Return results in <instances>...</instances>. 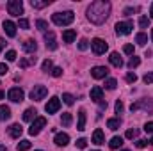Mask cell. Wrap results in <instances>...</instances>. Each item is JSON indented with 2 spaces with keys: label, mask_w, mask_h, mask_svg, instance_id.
I'll return each instance as SVG.
<instances>
[{
  "label": "cell",
  "mask_w": 153,
  "mask_h": 151,
  "mask_svg": "<svg viewBox=\"0 0 153 151\" xmlns=\"http://www.w3.org/2000/svg\"><path fill=\"white\" fill-rule=\"evenodd\" d=\"M5 59H7L9 62H13V61H16V52H14V50H9V52L5 53Z\"/></svg>",
  "instance_id": "f35d334b"
},
{
  "label": "cell",
  "mask_w": 153,
  "mask_h": 151,
  "mask_svg": "<svg viewBox=\"0 0 153 151\" xmlns=\"http://www.w3.org/2000/svg\"><path fill=\"white\" fill-rule=\"evenodd\" d=\"M50 4V0H45V2H39V0H32L30 2V5L34 7V9H43V7H46Z\"/></svg>",
  "instance_id": "f1b7e54d"
},
{
  "label": "cell",
  "mask_w": 153,
  "mask_h": 151,
  "mask_svg": "<svg viewBox=\"0 0 153 151\" xmlns=\"http://www.w3.org/2000/svg\"><path fill=\"white\" fill-rule=\"evenodd\" d=\"M62 101H64L66 105H70V107H71V105L75 103V98H73V94H70V93H64V94H62Z\"/></svg>",
  "instance_id": "4dcf8cb0"
},
{
  "label": "cell",
  "mask_w": 153,
  "mask_h": 151,
  "mask_svg": "<svg viewBox=\"0 0 153 151\" xmlns=\"http://www.w3.org/2000/svg\"><path fill=\"white\" fill-rule=\"evenodd\" d=\"M11 117V109L7 105H0V121H7Z\"/></svg>",
  "instance_id": "7402d4cb"
},
{
  "label": "cell",
  "mask_w": 153,
  "mask_h": 151,
  "mask_svg": "<svg viewBox=\"0 0 153 151\" xmlns=\"http://www.w3.org/2000/svg\"><path fill=\"white\" fill-rule=\"evenodd\" d=\"M139 109L153 110V101L152 100H148V98H143V100H139V101H135V103L130 105V110H132V112H135V110H139Z\"/></svg>",
  "instance_id": "52a82bcc"
},
{
  "label": "cell",
  "mask_w": 153,
  "mask_h": 151,
  "mask_svg": "<svg viewBox=\"0 0 153 151\" xmlns=\"http://www.w3.org/2000/svg\"><path fill=\"white\" fill-rule=\"evenodd\" d=\"M111 14V4L107 0H96L87 7V18L94 25H102Z\"/></svg>",
  "instance_id": "6da1fadb"
},
{
  "label": "cell",
  "mask_w": 153,
  "mask_h": 151,
  "mask_svg": "<svg viewBox=\"0 0 153 151\" xmlns=\"http://www.w3.org/2000/svg\"><path fill=\"white\" fill-rule=\"evenodd\" d=\"M139 64H141V59H139V57H135V55H132V57H130V61H128V68H130V70H134V68H137Z\"/></svg>",
  "instance_id": "f546056e"
},
{
  "label": "cell",
  "mask_w": 153,
  "mask_h": 151,
  "mask_svg": "<svg viewBox=\"0 0 153 151\" xmlns=\"http://www.w3.org/2000/svg\"><path fill=\"white\" fill-rule=\"evenodd\" d=\"M61 123H62V126H70V124H71V114L64 112L62 117H61Z\"/></svg>",
  "instance_id": "1f68e13d"
},
{
  "label": "cell",
  "mask_w": 153,
  "mask_h": 151,
  "mask_svg": "<svg viewBox=\"0 0 153 151\" xmlns=\"http://www.w3.org/2000/svg\"><path fill=\"white\" fill-rule=\"evenodd\" d=\"M121 151H130V150H121Z\"/></svg>",
  "instance_id": "91938a15"
},
{
  "label": "cell",
  "mask_w": 153,
  "mask_h": 151,
  "mask_svg": "<svg viewBox=\"0 0 153 151\" xmlns=\"http://www.w3.org/2000/svg\"><path fill=\"white\" fill-rule=\"evenodd\" d=\"M7 133H9L13 139H20V135L23 133V128H22V124L14 123V124H11V126L7 128Z\"/></svg>",
  "instance_id": "4fadbf2b"
},
{
  "label": "cell",
  "mask_w": 153,
  "mask_h": 151,
  "mask_svg": "<svg viewBox=\"0 0 153 151\" xmlns=\"http://www.w3.org/2000/svg\"><path fill=\"white\" fill-rule=\"evenodd\" d=\"M150 144H152V146H153V137H152V139H150Z\"/></svg>",
  "instance_id": "6f0895ef"
},
{
  "label": "cell",
  "mask_w": 153,
  "mask_h": 151,
  "mask_svg": "<svg viewBox=\"0 0 153 151\" xmlns=\"http://www.w3.org/2000/svg\"><path fill=\"white\" fill-rule=\"evenodd\" d=\"M36 151H41V150H36Z\"/></svg>",
  "instance_id": "94428289"
},
{
  "label": "cell",
  "mask_w": 153,
  "mask_h": 151,
  "mask_svg": "<svg viewBox=\"0 0 153 151\" xmlns=\"http://www.w3.org/2000/svg\"><path fill=\"white\" fill-rule=\"evenodd\" d=\"M30 146H32V144H30V141L23 139V141H20V142H18V146H16V148H18V151H29V150H30Z\"/></svg>",
  "instance_id": "d4e9b609"
},
{
  "label": "cell",
  "mask_w": 153,
  "mask_h": 151,
  "mask_svg": "<svg viewBox=\"0 0 153 151\" xmlns=\"http://www.w3.org/2000/svg\"><path fill=\"white\" fill-rule=\"evenodd\" d=\"M121 144H123V137H112L111 139V142H109V148L111 150H117V148H121Z\"/></svg>",
  "instance_id": "603a6c76"
},
{
  "label": "cell",
  "mask_w": 153,
  "mask_h": 151,
  "mask_svg": "<svg viewBox=\"0 0 153 151\" xmlns=\"http://www.w3.org/2000/svg\"><path fill=\"white\" fill-rule=\"evenodd\" d=\"M143 80H144V84H153V73H146L143 76Z\"/></svg>",
  "instance_id": "f6af8a7d"
},
{
  "label": "cell",
  "mask_w": 153,
  "mask_h": 151,
  "mask_svg": "<svg viewBox=\"0 0 153 151\" xmlns=\"http://www.w3.org/2000/svg\"><path fill=\"white\" fill-rule=\"evenodd\" d=\"M87 48H89V41H87L85 38H82L80 41H78V50L84 52V50H87Z\"/></svg>",
  "instance_id": "8d00e7d4"
},
{
  "label": "cell",
  "mask_w": 153,
  "mask_h": 151,
  "mask_svg": "<svg viewBox=\"0 0 153 151\" xmlns=\"http://www.w3.org/2000/svg\"><path fill=\"white\" fill-rule=\"evenodd\" d=\"M123 109H125V107H123V101L117 100V101H116V114H121L123 112Z\"/></svg>",
  "instance_id": "7dc6e473"
},
{
  "label": "cell",
  "mask_w": 153,
  "mask_h": 151,
  "mask_svg": "<svg viewBox=\"0 0 153 151\" xmlns=\"http://www.w3.org/2000/svg\"><path fill=\"white\" fill-rule=\"evenodd\" d=\"M150 14H152L150 18H152V20H153V4H152V7H150Z\"/></svg>",
  "instance_id": "f5cc1de1"
},
{
  "label": "cell",
  "mask_w": 153,
  "mask_h": 151,
  "mask_svg": "<svg viewBox=\"0 0 153 151\" xmlns=\"http://www.w3.org/2000/svg\"><path fill=\"white\" fill-rule=\"evenodd\" d=\"M144 132H146V133H153V121H150V123L144 124Z\"/></svg>",
  "instance_id": "bcb514c9"
},
{
  "label": "cell",
  "mask_w": 153,
  "mask_h": 151,
  "mask_svg": "<svg viewBox=\"0 0 153 151\" xmlns=\"http://www.w3.org/2000/svg\"><path fill=\"white\" fill-rule=\"evenodd\" d=\"M91 75H93V78H105L109 75V70L105 66H94L91 70Z\"/></svg>",
  "instance_id": "5bb4252c"
},
{
  "label": "cell",
  "mask_w": 153,
  "mask_h": 151,
  "mask_svg": "<svg viewBox=\"0 0 153 151\" xmlns=\"http://www.w3.org/2000/svg\"><path fill=\"white\" fill-rule=\"evenodd\" d=\"M135 11H137V7H126V9L123 11V14H125V16H132Z\"/></svg>",
  "instance_id": "b9f144b4"
},
{
  "label": "cell",
  "mask_w": 153,
  "mask_h": 151,
  "mask_svg": "<svg viewBox=\"0 0 153 151\" xmlns=\"http://www.w3.org/2000/svg\"><path fill=\"white\" fill-rule=\"evenodd\" d=\"M59 109H61V100H59L57 96L50 98V100H48V103H46V107H45L46 114H55Z\"/></svg>",
  "instance_id": "30bf717a"
},
{
  "label": "cell",
  "mask_w": 153,
  "mask_h": 151,
  "mask_svg": "<svg viewBox=\"0 0 153 151\" xmlns=\"http://www.w3.org/2000/svg\"><path fill=\"white\" fill-rule=\"evenodd\" d=\"M45 124H46V119H45V117H36V119L32 121L30 128H29V133H30V135H38L39 132L45 128Z\"/></svg>",
  "instance_id": "9c48e42d"
},
{
  "label": "cell",
  "mask_w": 153,
  "mask_h": 151,
  "mask_svg": "<svg viewBox=\"0 0 153 151\" xmlns=\"http://www.w3.org/2000/svg\"><path fill=\"white\" fill-rule=\"evenodd\" d=\"M139 27L141 29H148L150 27V18L148 16H141L139 18Z\"/></svg>",
  "instance_id": "d6a6232c"
},
{
  "label": "cell",
  "mask_w": 153,
  "mask_h": 151,
  "mask_svg": "<svg viewBox=\"0 0 153 151\" xmlns=\"http://www.w3.org/2000/svg\"><path fill=\"white\" fill-rule=\"evenodd\" d=\"M23 50H25L27 53H36V50H38L36 41H34V39H27V41L23 43Z\"/></svg>",
  "instance_id": "ac0fdd59"
},
{
  "label": "cell",
  "mask_w": 153,
  "mask_h": 151,
  "mask_svg": "<svg viewBox=\"0 0 153 151\" xmlns=\"http://www.w3.org/2000/svg\"><path fill=\"white\" fill-rule=\"evenodd\" d=\"M36 114H38L36 109H27V110L23 112V121H34V119H36Z\"/></svg>",
  "instance_id": "cb8c5ba5"
},
{
  "label": "cell",
  "mask_w": 153,
  "mask_h": 151,
  "mask_svg": "<svg viewBox=\"0 0 153 151\" xmlns=\"http://www.w3.org/2000/svg\"><path fill=\"white\" fill-rule=\"evenodd\" d=\"M75 38H76V32L73 29H68V30L62 32V41H64V43H73Z\"/></svg>",
  "instance_id": "ffe728a7"
},
{
  "label": "cell",
  "mask_w": 153,
  "mask_h": 151,
  "mask_svg": "<svg viewBox=\"0 0 153 151\" xmlns=\"http://www.w3.org/2000/svg\"><path fill=\"white\" fill-rule=\"evenodd\" d=\"M76 130H80V132L85 130V110H84V109H80V112H78V124H76Z\"/></svg>",
  "instance_id": "44dd1931"
},
{
  "label": "cell",
  "mask_w": 153,
  "mask_h": 151,
  "mask_svg": "<svg viewBox=\"0 0 153 151\" xmlns=\"http://www.w3.org/2000/svg\"><path fill=\"white\" fill-rule=\"evenodd\" d=\"M116 85H117V82H116L114 78H109V80H105V89H109V91H114Z\"/></svg>",
  "instance_id": "e575fe53"
},
{
  "label": "cell",
  "mask_w": 153,
  "mask_h": 151,
  "mask_svg": "<svg viewBox=\"0 0 153 151\" xmlns=\"http://www.w3.org/2000/svg\"><path fill=\"white\" fill-rule=\"evenodd\" d=\"M36 57H29V59H22L20 61V68H29L30 64H36Z\"/></svg>",
  "instance_id": "4316f807"
},
{
  "label": "cell",
  "mask_w": 153,
  "mask_h": 151,
  "mask_svg": "<svg viewBox=\"0 0 153 151\" xmlns=\"http://www.w3.org/2000/svg\"><path fill=\"white\" fill-rule=\"evenodd\" d=\"M119 126H121V119L112 117V119H109V121H107V128H111V130H117Z\"/></svg>",
  "instance_id": "484cf974"
},
{
  "label": "cell",
  "mask_w": 153,
  "mask_h": 151,
  "mask_svg": "<svg viewBox=\"0 0 153 151\" xmlns=\"http://www.w3.org/2000/svg\"><path fill=\"white\" fill-rule=\"evenodd\" d=\"M7 11L13 16H20L23 13V2L22 0H9L7 2Z\"/></svg>",
  "instance_id": "3957f363"
},
{
  "label": "cell",
  "mask_w": 153,
  "mask_h": 151,
  "mask_svg": "<svg viewBox=\"0 0 153 151\" xmlns=\"http://www.w3.org/2000/svg\"><path fill=\"white\" fill-rule=\"evenodd\" d=\"M137 135H139V130H137V128H130V130H126V135H125V137H126V139H135Z\"/></svg>",
  "instance_id": "d590c367"
},
{
  "label": "cell",
  "mask_w": 153,
  "mask_h": 151,
  "mask_svg": "<svg viewBox=\"0 0 153 151\" xmlns=\"http://www.w3.org/2000/svg\"><path fill=\"white\" fill-rule=\"evenodd\" d=\"M98 105H100V109H107V101H105V100H103V101H100Z\"/></svg>",
  "instance_id": "816d5d0a"
},
{
  "label": "cell",
  "mask_w": 153,
  "mask_h": 151,
  "mask_svg": "<svg viewBox=\"0 0 153 151\" xmlns=\"http://www.w3.org/2000/svg\"><path fill=\"white\" fill-rule=\"evenodd\" d=\"M135 146H137V148H146V146H148V141H144V139H139V141L135 142Z\"/></svg>",
  "instance_id": "c3c4849f"
},
{
  "label": "cell",
  "mask_w": 153,
  "mask_h": 151,
  "mask_svg": "<svg viewBox=\"0 0 153 151\" xmlns=\"http://www.w3.org/2000/svg\"><path fill=\"white\" fill-rule=\"evenodd\" d=\"M46 94H48V89H46L45 85H34V89L30 91V100L41 101V100H45Z\"/></svg>",
  "instance_id": "8992f818"
},
{
  "label": "cell",
  "mask_w": 153,
  "mask_h": 151,
  "mask_svg": "<svg viewBox=\"0 0 153 151\" xmlns=\"http://www.w3.org/2000/svg\"><path fill=\"white\" fill-rule=\"evenodd\" d=\"M18 27H20V29H25V30H27V29L30 27V23H29V20L22 18V20H20V23H18Z\"/></svg>",
  "instance_id": "ab89813d"
},
{
  "label": "cell",
  "mask_w": 153,
  "mask_h": 151,
  "mask_svg": "<svg viewBox=\"0 0 153 151\" xmlns=\"http://www.w3.org/2000/svg\"><path fill=\"white\" fill-rule=\"evenodd\" d=\"M45 43H46V48L48 50H57V41H55V34L52 30L45 32Z\"/></svg>",
  "instance_id": "8fae6325"
},
{
  "label": "cell",
  "mask_w": 153,
  "mask_h": 151,
  "mask_svg": "<svg viewBox=\"0 0 153 151\" xmlns=\"http://www.w3.org/2000/svg\"><path fill=\"white\" fill-rule=\"evenodd\" d=\"M152 41H153V29H152Z\"/></svg>",
  "instance_id": "680465c9"
},
{
  "label": "cell",
  "mask_w": 153,
  "mask_h": 151,
  "mask_svg": "<svg viewBox=\"0 0 153 151\" xmlns=\"http://www.w3.org/2000/svg\"><path fill=\"white\" fill-rule=\"evenodd\" d=\"M85 146H87V141H85V139H78V141H76V148H78V150H84Z\"/></svg>",
  "instance_id": "7bdbcfd3"
},
{
  "label": "cell",
  "mask_w": 153,
  "mask_h": 151,
  "mask_svg": "<svg viewBox=\"0 0 153 151\" xmlns=\"http://www.w3.org/2000/svg\"><path fill=\"white\" fill-rule=\"evenodd\" d=\"M135 43H137V44H141V46H144V44L148 43V36H146L144 32H139V34L135 36Z\"/></svg>",
  "instance_id": "83f0119b"
},
{
  "label": "cell",
  "mask_w": 153,
  "mask_h": 151,
  "mask_svg": "<svg viewBox=\"0 0 153 151\" xmlns=\"http://www.w3.org/2000/svg\"><path fill=\"white\" fill-rule=\"evenodd\" d=\"M9 71V68H7V64H0V75H5Z\"/></svg>",
  "instance_id": "f907efd6"
},
{
  "label": "cell",
  "mask_w": 153,
  "mask_h": 151,
  "mask_svg": "<svg viewBox=\"0 0 153 151\" xmlns=\"http://www.w3.org/2000/svg\"><path fill=\"white\" fill-rule=\"evenodd\" d=\"M135 80H137V75L135 73H126V82L128 84H134Z\"/></svg>",
  "instance_id": "ee69618b"
},
{
  "label": "cell",
  "mask_w": 153,
  "mask_h": 151,
  "mask_svg": "<svg viewBox=\"0 0 153 151\" xmlns=\"http://www.w3.org/2000/svg\"><path fill=\"white\" fill-rule=\"evenodd\" d=\"M94 151H98V150H94Z\"/></svg>",
  "instance_id": "6125c7cd"
},
{
  "label": "cell",
  "mask_w": 153,
  "mask_h": 151,
  "mask_svg": "<svg viewBox=\"0 0 153 151\" xmlns=\"http://www.w3.org/2000/svg\"><path fill=\"white\" fill-rule=\"evenodd\" d=\"M36 27H38L41 32H46V30H48V23H46L45 20H38V21H36Z\"/></svg>",
  "instance_id": "836d02e7"
},
{
  "label": "cell",
  "mask_w": 153,
  "mask_h": 151,
  "mask_svg": "<svg viewBox=\"0 0 153 151\" xmlns=\"http://www.w3.org/2000/svg\"><path fill=\"white\" fill-rule=\"evenodd\" d=\"M52 75L55 76V78H57V76H61V75H62V68H53V70H52Z\"/></svg>",
  "instance_id": "681fc988"
},
{
  "label": "cell",
  "mask_w": 153,
  "mask_h": 151,
  "mask_svg": "<svg viewBox=\"0 0 153 151\" xmlns=\"http://www.w3.org/2000/svg\"><path fill=\"white\" fill-rule=\"evenodd\" d=\"M4 30H5V34L9 36V38H14L16 36V25L13 23V21H4Z\"/></svg>",
  "instance_id": "2e32d148"
},
{
  "label": "cell",
  "mask_w": 153,
  "mask_h": 151,
  "mask_svg": "<svg viewBox=\"0 0 153 151\" xmlns=\"http://www.w3.org/2000/svg\"><path fill=\"white\" fill-rule=\"evenodd\" d=\"M53 142H55L57 146H62V148H64V146H68V144H70V135L61 132V133H57V135H55Z\"/></svg>",
  "instance_id": "9a60e30c"
},
{
  "label": "cell",
  "mask_w": 153,
  "mask_h": 151,
  "mask_svg": "<svg viewBox=\"0 0 153 151\" xmlns=\"http://www.w3.org/2000/svg\"><path fill=\"white\" fill-rule=\"evenodd\" d=\"M52 66H53V64H52V61H50V59H46V61L43 62V71H45V73L52 71Z\"/></svg>",
  "instance_id": "74e56055"
},
{
  "label": "cell",
  "mask_w": 153,
  "mask_h": 151,
  "mask_svg": "<svg viewBox=\"0 0 153 151\" xmlns=\"http://www.w3.org/2000/svg\"><path fill=\"white\" fill-rule=\"evenodd\" d=\"M93 144H96V146L105 144V137H103V132H102L100 128H96L94 133H93Z\"/></svg>",
  "instance_id": "e0dca14e"
},
{
  "label": "cell",
  "mask_w": 153,
  "mask_h": 151,
  "mask_svg": "<svg viewBox=\"0 0 153 151\" xmlns=\"http://www.w3.org/2000/svg\"><path fill=\"white\" fill-rule=\"evenodd\" d=\"M0 151H7V148H5V146H2V144H0Z\"/></svg>",
  "instance_id": "9f6ffc18"
},
{
  "label": "cell",
  "mask_w": 153,
  "mask_h": 151,
  "mask_svg": "<svg viewBox=\"0 0 153 151\" xmlns=\"http://www.w3.org/2000/svg\"><path fill=\"white\" fill-rule=\"evenodd\" d=\"M5 43H4V39H0V52H2V46H4Z\"/></svg>",
  "instance_id": "11a10c76"
},
{
  "label": "cell",
  "mask_w": 153,
  "mask_h": 151,
  "mask_svg": "<svg viewBox=\"0 0 153 151\" xmlns=\"http://www.w3.org/2000/svg\"><path fill=\"white\" fill-rule=\"evenodd\" d=\"M4 96H5V93H4V91H0V100H4Z\"/></svg>",
  "instance_id": "db71d44e"
},
{
  "label": "cell",
  "mask_w": 153,
  "mask_h": 151,
  "mask_svg": "<svg viewBox=\"0 0 153 151\" xmlns=\"http://www.w3.org/2000/svg\"><path fill=\"white\" fill-rule=\"evenodd\" d=\"M107 43L103 41V39H100V38H94L93 41H91V50L96 53V55H102V53H105L107 52Z\"/></svg>",
  "instance_id": "5b68a950"
},
{
  "label": "cell",
  "mask_w": 153,
  "mask_h": 151,
  "mask_svg": "<svg viewBox=\"0 0 153 151\" xmlns=\"http://www.w3.org/2000/svg\"><path fill=\"white\" fill-rule=\"evenodd\" d=\"M132 29H134V23H132L130 20L116 23V34H117V36H128V34L132 32Z\"/></svg>",
  "instance_id": "277c9868"
},
{
  "label": "cell",
  "mask_w": 153,
  "mask_h": 151,
  "mask_svg": "<svg viewBox=\"0 0 153 151\" xmlns=\"http://www.w3.org/2000/svg\"><path fill=\"white\" fill-rule=\"evenodd\" d=\"M109 61H111V64H112L114 68H121V66H123V59H121V55H119L117 52H112V53H111Z\"/></svg>",
  "instance_id": "d6986e66"
},
{
  "label": "cell",
  "mask_w": 153,
  "mask_h": 151,
  "mask_svg": "<svg viewBox=\"0 0 153 151\" xmlns=\"http://www.w3.org/2000/svg\"><path fill=\"white\" fill-rule=\"evenodd\" d=\"M123 52L128 53V55H134V44H125L123 46Z\"/></svg>",
  "instance_id": "60d3db41"
},
{
  "label": "cell",
  "mask_w": 153,
  "mask_h": 151,
  "mask_svg": "<svg viewBox=\"0 0 153 151\" xmlns=\"http://www.w3.org/2000/svg\"><path fill=\"white\" fill-rule=\"evenodd\" d=\"M7 98H9L11 101H14V103H20V101H23L25 93H23V89H20V87H13V89H9Z\"/></svg>",
  "instance_id": "ba28073f"
},
{
  "label": "cell",
  "mask_w": 153,
  "mask_h": 151,
  "mask_svg": "<svg viewBox=\"0 0 153 151\" xmlns=\"http://www.w3.org/2000/svg\"><path fill=\"white\" fill-rule=\"evenodd\" d=\"M91 100H93L94 103L103 101V89H102L100 85H94V87L91 89Z\"/></svg>",
  "instance_id": "7c38bea8"
},
{
  "label": "cell",
  "mask_w": 153,
  "mask_h": 151,
  "mask_svg": "<svg viewBox=\"0 0 153 151\" xmlns=\"http://www.w3.org/2000/svg\"><path fill=\"white\" fill-rule=\"evenodd\" d=\"M73 20H75L73 11H64V13H53L52 14V21L59 27H66V25L73 23Z\"/></svg>",
  "instance_id": "7a4b0ae2"
}]
</instances>
